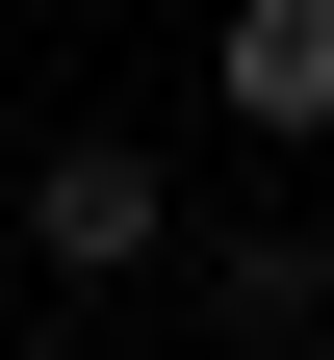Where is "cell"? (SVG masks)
<instances>
[{"label":"cell","instance_id":"cell-1","mask_svg":"<svg viewBox=\"0 0 334 360\" xmlns=\"http://www.w3.org/2000/svg\"><path fill=\"white\" fill-rule=\"evenodd\" d=\"M155 257H180V180L129 129H52L26 155V283H155Z\"/></svg>","mask_w":334,"mask_h":360},{"label":"cell","instance_id":"cell-2","mask_svg":"<svg viewBox=\"0 0 334 360\" xmlns=\"http://www.w3.org/2000/svg\"><path fill=\"white\" fill-rule=\"evenodd\" d=\"M180 283H206L231 360H283V335L334 309V232H309V206H231V232H180Z\"/></svg>","mask_w":334,"mask_h":360},{"label":"cell","instance_id":"cell-3","mask_svg":"<svg viewBox=\"0 0 334 360\" xmlns=\"http://www.w3.org/2000/svg\"><path fill=\"white\" fill-rule=\"evenodd\" d=\"M206 103L257 129V155H309V129H334V0H231V26H206Z\"/></svg>","mask_w":334,"mask_h":360},{"label":"cell","instance_id":"cell-4","mask_svg":"<svg viewBox=\"0 0 334 360\" xmlns=\"http://www.w3.org/2000/svg\"><path fill=\"white\" fill-rule=\"evenodd\" d=\"M0 26H26V0H0Z\"/></svg>","mask_w":334,"mask_h":360}]
</instances>
